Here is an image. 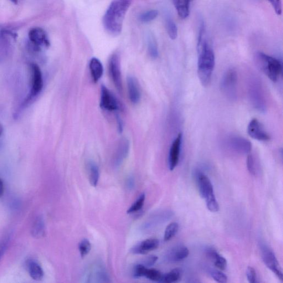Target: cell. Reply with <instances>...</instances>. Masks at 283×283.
Here are the masks:
<instances>
[{
  "mask_svg": "<svg viewBox=\"0 0 283 283\" xmlns=\"http://www.w3.org/2000/svg\"><path fill=\"white\" fill-rule=\"evenodd\" d=\"M132 1L133 0H113L103 18V24L108 33L115 36L120 34L123 20Z\"/></svg>",
  "mask_w": 283,
  "mask_h": 283,
  "instance_id": "6da1fadb",
  "label": "cell"
},
{
  "mask_svg": "<svg viewBox=\"0 0 283 283\" xmlns=\"http://www.w3.org/2000/svg\"><path fill=\"white\" fill-rule=\"evenodd\" d=\"M199 53L198 74L202 84L206 87L209 85L215 64L214 51L207 41L202 40L198 45Z\"/></svg>",
  "mask_w": 283,
  "mask_h": 283,
  "instance_id": "7a4b0ae2",
  "label": "cell"
},
{
  "mask_svg": "<svg viewBox=\"0 0 283 283\" xmlns=\"http://www.w3.org/2000/svg\"><path fill=\"white\" fill-rule=\"evenodd\" d=\"M255 61L257 65L268 78L274 82L279 79L282 73L283 67L279 59L264 53L259 52L255 56Z\"/></svg>",
  "mask_w": 283,
  "mask_h": 283,
  "instance_id": "3957f363",
  "label": "cell"
},
{
  "mask_svg": "<svg viewBox=\"0 0 283 283\" xmlns=\"http://www.w3.org/2000/svg\"><path fill=\"white\" fill-rule=\"evenodd\" d=\"M197 179L201 197L205 199L208 209L212 213L219 212V205L216 199L213 184L210 180L203 173H199Z\"/></svg>",
  "mask_w": 283,
  "mask_h": 283,
  "instance_id": "277c9868",
  "label": "cell"
},
{
  "mask_svg": "<svg viewBox=\"0 0 283 283\" xmlns=\"http://www.w3.org/2000/svg\"><path fill=\"white\" fill-rule=\"evenodd\" d=\"M238 73L234 69H230L225 72L220 81V89L223 94L231 101L238 98Z\"/></svg>",
  "mask_w": 283,
  "mask_h": 283,
  "instance_id": "5b68a950",
  "label": "cell"
},
{
  "mask_svg": "<svg viewBox=\"0 0 283 283\" xmlns=\"http://www.w3.org/2000/svg\"><path fill=\"white\" fill-rule=\"evenodd\" d=\"M31 74V86L27 98L24 102V105H27L30 102L37 98L43 87V78L42 72L38 65L32 63L30 65Z\"/></svg>",
  "mask_w": 283,
  "mask_h": 283,
  "instance_id": "8992f818",
  "label": "cell"
},
{
  "mask_svg": "<svg viewBox=\"0 0 283 283\" xmlns=\"http://www.w3.org/2000/svg\"><path fill=\"white\" fill-rule=\"evenodd\" d=\"M262 256L266 266L274 273L280 280L283 282V275L282 268L274 252L269 248L265 246L262 248Z\"/></svg>",
  "mask_w": 283,
  "mask_h": 283,
  "instance_id": "52a82bcc",
  "label": "cell"
},
{
  "mask_svg": "<svg viewBox=\"0 0 283 283\" xmlns=\"http://www.w3.org/2000/svg\"><path fill=\"white\" fill-rule=\"evenodd\" d=\"M110 73L113 82L118 91H122V83L119 56L113 54L109 61Z\"/></svg>",
  "mask_w": 283,
  "mask_h": 283,
  "instance_id": "ba28073f",
  "label": "cell"
},
{
  "mask_svg": "<svg viewBox=\"0 0 283 283\" xmlns=\"http://www.w3.org/2000/svg\"><path fill=\"white\" fill-rule=\"evenodd\" d=\"M249 135L256 140L260 141H269L270 136L267 133L262 123L256 118L252 120L248 127Z\"/></svg>",
  "mask_w": 283,
  "mask_h": 283,
  "instance_id": "9c48e42d",
  "label": "cell"
},
{
  "mask_svg": "<svg viewBox=\"0 0 283 283\" xmlns=\"http://www.w3.org/2000/svg\"><path fill=\"white\" fill-rule=\"evenodd\" d=\"M260 86L259 83H252L249 90V95L252 104L256 109L261 112H265L266 102Z\"/></svg>",
  "mask_w": 283,
  "mask_h": 283,
  "instance_id": "30bf717a",
  "label": "cell"
},
{
  "mask_svg": "<svg viewBox=\"0 0 283 283\" xmlns=\"http://www.w3.org/2000/svg\"><path fill=\"white\" fill-rule=\"evenodd\" d=\"M182 134L180 133L175 139L170 149L168 163L169 168L171 171L178 166L180 154H181V146L182 143Z\"/></svg>",
  "mask_w": 283,
  "mask_h": 283,
  "instance_id": "8fae6325",
  "label": "cell"
},
{
  "mask_svg": "<svg viewBox=\"0 0 283 283\" xmlns=\"http://www.w3.org/2000/svg\"><path fill=\"white\" fill-rule=\"evenodd\" d=\"M100 105L102 109L107 111H115L119 108L115 96L104 85L101 87Z\"/></svg>",
  "mask_w": 283,
  "mask_h": 283,
  "instance_id": "7c38bea8",
  "label": "cell"
},
{
  "mask_svg": "<svg viewBox=\"0 0 283 283\" xmlns=\"http://www.w3.org/2000/svg\"><path fill=\"white\" fill-rule=\"evenodd\" d=\"M28 38L34 47L38 49L42 46L48 47L50 45L47 34L42 28L35 27L30 29Z\"/></svg>",
  "mask_w": 283,
  "mask_h": 283,
  "instance_id": "4fadbf2b",
  "label": "cell"
},
{
  "mask_svg": "<svg viewBox=\"0 0 283 283\" xmlns=\"http://www.w3.org/2000/svg\"><path fill=\"white\" fill-rule=\"evenodd\" d=\"M228 144L231 150L240 154H248L252 150L251 143L243 137H231L228 139Z\"/></svg>",
  "mask_w": 283,
  "mask_h": 283,
  "instance_id": "5bb4252c",
  "label": "cell"
},
{
  "mask_svg": "<svg viewBox=\"0 0 283 283\" xmlns=\"http://www.w3.org/2000/svg\"><path fill=\"white\" fill-rule=\"evenodd\" d=\"M159 246V241L156 239H147L141 242L133 247L131 253L138 255H145L151 251L158 249Z\"/></svg>",
  "mask_w": 283,
  "mask_h": 283,
  "instance_id": "9a60e30c",
  "label": "cell"
},
{
  "mask_svg": "<svg viewBox=\"0 0 283 283\" xmlns=\"http://www.w3.org/2000/svg\"><path fill=\"white\" fill-rule=\"evenodd\" d=\"M129 142H128L127 139H121L119 143H118L114 158V162H113L115 167H120L123 162L125 161V159L128 156V152H129Z\"/></svg>",
  "mask_w": 283,
  "mask_h": 283,
  "instance_id": "2e32d148",
  "label": "cell"
},
{
  "mask_svg": "<svg viewBox=\"0 0 283 283\" xmlns=\"http://www.w3.org/2000/svg\"><path fill=\"white\" fill-rule=\"evenodd\" d=\"M27 270L30 278L35 281H40L43 279L44 273L38 262L33 259L27 261Z\"/></svg>",
  "mask_w": 283,
  "mask_h": 283,
  "instance_id": "e0dca14e",
  "label": "cell"
},
{
  "mask_svg": "<svg viewBox=\"0 0 283 283\" xmlns=\"http://www.w3.org/2000/svg\"><path fill=\"white\" fill-rule=\"evenodd\" d=\"M189 255V251L187 247L179 245L174 247L168 252L167 258L168 261L177 262L187 259Z\"/></svg>",
  "mask_w": 283,
  "mask_h": 283,
  "instance_id": "ac0fdd59",
  "label": "cell"
},
{
  "mask_svg": "<svg viewBox=\"0 0 283 283\" xmlns=\"http://www.w3.org/2000/svg\"><path fill=\"white\" fill-rule=\"evenodd\" d=\"M127 85L130 100L133 104H137L141 99V92L137 80L133 77H128Z\"/></svg>",
  "mask_w": 283,
  "mask_h": 283,
  "instance_id": "d6986e66",
  "label": "cell"
},
{
  "mask_svg": "<svg viewBox=\"0 0 283 283\" xmlns=\"http://www.w3.org/2000/svg\"><path fill=\"white\" fill-rule=\"evenodd\" d=\"M30 233L33 238L35 239H40L42 238L45 233V225L44 219L42 217L36 218L32 226Z\"/></svg>",
  "mask_w": 283,
  "mask_h": 283,
  "instance_id": "ffe728a7",
  "label": "cell"
},
{
  "mask_svg": "<svg viewBox=\"0 0 283 283\" xmlns=\"http://www.w3.org/2000/svg\"><path fill=\"white\" fill-rule=\"evenodd\" d=\"M191 0H173L178 16L182 19L187 18L190 13V2Z\"/></svg>",
  "mask_w": 283,
  "mask_h": 283,
  "instance_id": "44dd1931",
  "label": "cell"
},
{
  "mask_svg": "<svg viewBox=\"0 0 283 283\" xmlns=\"http://www.w3.org/2000/svg\"><path fill=\"white\" fill-rule=\"evenodd\" d=\"M89 68L92 79L95 82L98 81L104 73V68L101 61L96 58H92L90 61Z\"/></svg>",
  "mask_w": 283,
  "mask_h": 283,
  "instance_id": "7402d4cb",
  "label": "cell"
},
{
  "mask_svg": "<svg viewBox=\"0 0 283 283\" xmlns=\"http://www.w3.org/2000/svg\"><path fill=\"white\" fill-rule=\"evenodd\" d=\"M208 256L214 261V265L219 270L224 271L226 269L228 265V262L224 257L218 253V252L213 249L208 250L207 251Z\"/></svg>",
  "mask_w": 283,
  "mask_h": 283,
  "instance_id": "603a6c76",
  "label": "cell"
},
{
  "mask_svg": "<svg viewBox=\"0 0 283 283\" xmlns=\"http://www.w3.org/2000/svg\"><path fill=\"white\" fill-rule=\"evenodd\" d=\"M88 176L90 184L96 187L98 184L100 174L98 166L94 162H90L88 166Z\"/></svg>",
  "mask_w": 283,
  "mask_h": 283,
  "instance_id": "cb8c5ba5",
  "label": "cell"
},
{
  "mask_svg": "<svg viewBox=\"0 0 283 283\" xmlns=\"http://www.w3.org/2000/svg\"><path fill=\"white\" fill-rule=\"evenodd\" d=\"M182 276L181 269H176L172 270L166 275H163L161 282L172 283L181 280Z\"/></svg>",
  "mask_w": 283,
  "mask_h": 283,
  "instance_id": "d4e9b609",
  "label": "cell"
},
{
  "mask_svg": "<svg viewBox=\"0 0 283 283\" xmlns=\"http://www.w3.org/2000/svg\"><path fill=\"white\" fill-rule=\"evenodd\" d=\"M147 43L149 54L152 58H157L158 56V45L155 37L152 34L148 35Z\"/></svg>",
  "mask_w": 283,
  "mask_h": 283,
  "instance_id": "484cf974",
  "label": "cell"
},
{
  "mask_svg": "<svg viewBox=\"0 0 283 283\" xmlns=\"http://www.w3.org/2000/svg\"><path fill=\"white\" fill-rule=\"evenodd\" d=\"M247 167L249 172L253 176H256L259 168V162L256 157L253 154H249L247 158Z\"/></svg>",
  "mask_w": 283,
  "mask_h": 283,
  "instance_id": "4316f807",
  "label": "cell"
},
{
  "mask_svg": "<svg viewBox=\"0 0 283 283\" xmlns=\"http://www.w3.org/2000/svg\"><path fill=\"white\" fill-rule=\"evenodd\" d=\"M179 226L177 223H172L167 227L164 233V240L165 241L171 240L178 233Z\"/></svg>",
  "mask_w": 283,
  "mask_h": 283,
  "instance_id": "83f0119b",
  "label": "cell"
},
{
  "mask_svg": "<svg viewBox=\"0 0 283 283\" xmlns=\"http://www.w3.org/2000/svg\"><path fill=\"white\" fill-rule=\"evenodd\" d=\"M146 199V195L145 194H142L140 197L136 200V202L134 203L131 207L128 209L127 213L128 214H133L138 212L140 210L145 204Z\"/></svg>",
  "mask_w": 283,
  "mask_h": 283,
  "instance_id": "f1b7e54d",
  "label": "cell"
},
{
  "mask_svg": "<svg viewBox=\"0 0 283 283\" xmlns=\"http://www.w3.org/2000/svg\"><path fill=\"white\" fill-rule=\"evenodd\" d=\"M166 28L169 37L172 40L176 39L178 36V28L176 24L169 17L166 19Z\"/></svg>",
  "mask_w": 283,
  "mask_h": 283,
  "instance_id": "f546056e",
  "label": "cell"
},
{
  "mask_svg": "<svg viewBox=\"0 0 283 283\" xmlns=\"http://www.w3.org/2000/svg\"><path fill=\"white\" fill-rule=\"evenodd\" d=\"M163 275L162 273L157 270L147 269L144 277L153 282H161Z\"/></svg>",
  "mask_w": 283,
  "mask_h": 283,
  "instance_id": "4dcf8cb0",
  "label": "cell"
},
{
  "mask_svg": "<svg viewBox=\"0 0 283 283\" xmlns=\"http://www.w3.org/2000/svg\"><path fill=\"white\" fill-rule=\"evenodd\" d=\"M11 234H7L2 237L0 240V261L8 249V247L11 242Z\"/></svg>",
  "mask_w": 283,
  "mask_h": 283,
  "instance_id": "1f68e13d",
  "label": "cell"
},
{
  "mask_svg": "<svg viewBox=\"0 0 283 283\" xmlns=\"http://www.w3.org/2000/svg\"><path fill=\"white\" fill-rule=\"evenodd\" d=\"M158 15V11L157 10H150V11L142 13L140 17V20L143 23L150 22L155 19Z\"/></svg>",
  "mask_w": 283,
  "mask_h": 283,
  "instance_id": "d6a6232c",
  "label": "cell"
},
{
  "mask_svg": "<svg viewBox=\"0 0 283 283\" xmlns=\"http://www.w3.org/2000/svg\"><path fill=\"white\" fill-rule=\"evenodd\" d=\"M91 249V245L87 239L82 240L79 244V250L81 257H84L89 254Z\"/></svg>",
  "mask_w": 283,
  "mask_h": 283,
  "instance_id": "836d02e7",
  "label": "cell"
},
{
  "mask_svg": "<svg viewBox=\"0 0 283 283\" xmlns=\"http://www.w3.org/2000/svg\"><path fill=\"white\" fill-rule=\"evenodd\" d=\"M210 275L216 282L218 283H225L227 282L228 280L227 276L225 275L223 272L218 270H213L211 271Z\"/></svg>",
  "mask_w": 283,
  "mask_h": 283,
  "instance_id": "e575fe53",
  "label": "cell"
},
{
  "mask_svg": "<svg viewBox=\"0 0 283 283\" xmlns=\"http://www.w3.org/2000/svg\"><path fill=\"white\" fill-rule=\"evenodd\" d=\"M147 267L142 264H139L134 267L133 270V276L136 279L143 277L145 276L146 271Z\"/></svg>",
  "mask_w": 283,
  "mask_h": 283,
  "instance_id": "d590c367",
  "label": "cell"
},
{
  "mask_svg": "<svg viewBox=\"0 0 283 283\" xmlns=\"http://www.w3.org/2000/svg\"><path fill=\"white\" fill-rule=\"evenodd\" d=\"M246 276L250 283H255L256 282V272L253 267H249L247 269Z\"/></svg>",
  "mask_w": 283,
  "mask_h": 283,
  "instance_id": "8d00e7d4",
  "label": "cell"
},
{
  "mask_svg": "<svg viewBox=\"0 0 283 283\" xmlns=\"http://www.w3.org/2000/svg\"><path fill=\"white\" fill-rule=\"evenodd\" d=\"M268 1L271 3L276 13L278 15H281L282 13V0H268Z\"/></svg>",
  "mask_w": 283,
  "mask_h": 283,
  "instance_id": "74e56055",
  "label": "cell"
},
{
  "mask_svg": "<svg viewBox=\"0 0 283 283\" xmlns=\"http://www.w3.org/2000/svg\"><path fill=\"white\" fill-rule=\"evenodd\" d=\"M158 260V257L154 255H151L147 257L144 261L142 265L146 267H151L155 264Z\"/></svg>",
  "mask_w": 283,
  "mask_h": 283,
  "instance_id": "f35d334b",
  "label": "cell"
},
{
  "mask_svg": "<svg viewBox=\"0 0 283 283\" xmlns=\"http://www.w3.org/2000/svg\"><path fill=\"white\" fill-rule=\"evenodd\" d=\"M135 179H134L132 177H130L127 178L126 182V185L127 189L132 190L134 187H135Z\"/></svg>",
  "mask_w": 283,
  "mask_h": 283,
  "instance_id": "ab89813d",
  "label": "cell"
},
{
  "mask_svg": "<svg viewBox=\"0 0 283 283\" xmlns=\"http://www.w3.org/2000/svg\"><path fill=\"white\" fill-rule=\"evenodd\" d=\"M117 122L118 125V131H119L120 133H121L123 130L122 121L120 117L118 116H117Z\"/></svg>",
  "mask_w": 283,
  "mask_h": 283,
  "instance_id": "60d3db41",
  "label": "cell"
},
{
  "mask_svg": "<svg viewBox=\"0 0 283 283\" xmlns=\"http://www.w3.org/2000/svg\"><path fill=\"white\" fill-rule=\"evenodd\" d=\"M4 191V186L2 180L0 178V197H2L3 195Z\"/></svg>",
  "mask_w": 283,
  "mask_h": 283,
  "instance_id": "b9f144b4",
  "label": "cell"
},
{
  "mask_svg": "<svg viewBox=\"0 0 283 283\" xmlns=\"http://www.w3.org/2000/svg\"><path fill=\"white\" fill-rule=\"evenodd\" d=\"M3 129L2 126L0 124V136L2 135Z\"/></svg>",
  "mask_w": 283,
  "mask_h": 283,
  "instance_id": "7bdbcfd3",
  "label": "cell"
},
{
  "mask_svg": "<svg viewBox=\"0 0 283 283\" xmlns=\"http://www.w3.org/2000/svg\"><path fill=\"white\" fill-rule=\"evenodd\" d=\"M10 1L16 4L18 3V0H10Z\"/></svg>",
  "mask_w": 283,
  "mask_h": 283,
  "instance_id": "ee69618b",
  "label": "cell"
}]
</instances>
